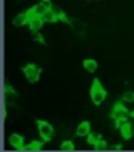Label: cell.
Instances as JSON below:
<instances>
[{
	"mask_svg": "<svg viewBox=\"0 0 134 152\" xmlns=\"http://www.w3.org/2000/svg\"><path fill=\"white\" fill-rule=\"evenodd\" d=\"M50 8H52V10H53V12H55V13H57V16H58V20H61V21H68V16H66V15H65V13H63V12H61V10H60V8H57V7H50Z\"/></svg>",
	"mask_w": 134,
	"mask_h": 152,
	"instance_id": "cell-17",
	"label": "cell"
},
{
	"mask_svg": "<svg viewBox=\"0 0 134 152\" xmlns=\"http://www.w3.org/2000/svg\"><path fill=\"white\" fill-rule=\"evenodd\" d=\"M110 149H111V151H121V149H123V146H121V144H115V146H111V147H110Z\"/></svg>",
	"mask_w": 134,
	"mask_h": 152,
	"instance_id": "cell-19",
	"label": "cell"
},
{
	"mask_svg": "<svg viewBox=\"0 0 134 152\" xmlns=\"http://www.w3.org/2000/svg\"><path fill=\"white\" fill-rule=\"evenodd\" d=\"M37 129H39V134L44 141H50L53 136V126L50 125L49 121L44 120H37Z\"/></svg>",
	"mask_w": 134,
	"mask_h": 152,
	"instance_id": "cell-4",
	"label": "cell"
},
{
	"mask_svg": "<svg viewBox=\"0 0 134 152\" xmlns=\"http://www.w3.org/2000/svg\"><path fill=\"white\" fill-rule=\"evenodd\" d=\"M119 133H121V136L125 137V139H131V137L134 136V128L131 123L128 121H123V125L119 126Z\"/></svg>",
	"mask_w": 134,
	"mask_h": 152,
	"instance_id": "cell-7",
	"label": "cell"
},
{
	"mask_svg": "<svg viewBox=\"0 0 134 152\" xmlns=\"http://www.w3.org/2000/svg\"><path fill=\"white\" fill-rule=\"evenodd\" d=\"M44 2H49V0H44Z\"/></svg>",
	"mask_w": 134,
	"mask_h": 152,
	"instance_id": "cell-21",
	"label": "cell"
},
{
	"mask_svg": "<svg viewBox=\"0 0 134 152\" xmlns=\"http://www.w3.org/2000/svg\"><path fill=\"white\" fill-rule=\"evenodd\" d=\"M123 102L133 104V102H134V92L128 91V92H125V94H123Z\"/></svg>",
	"mask_w": 134,
	"mask_h": 152,
	"instance_id": "cell-16",
	"label": "cell"
},
{
	"mask_svg": "<svg viewBox=\"0 0 134 152\" xmlns=\"http://www.w3.org/2000/svg\"><path fill=\"white\" fill-rule=\"evenodd\" d=\"M82 66H84L86 71H89V73H94V71L97 70V61L92 60V58H87V60H84Z\"/></svg>",
	"mask_w": 134,
	"mask_h": 152,
	"instance_id": "cell-12",
	"label": "cell"
},
{
	"mask_svg": "<svg viewBox=\"0 0 134 152\" xmlns=\"http://www.w3.org/2000/svg\"><path fill=\"white\" fill-rule=\"evenodd\" d=\"M90 133V123L89 121H81L76 128V136L79 137H87Z\"/></svg>",
	"mask_w": 134,
	"mask_h": 152,
	"instance_id": "cell-8",
	"label": "cell"
},
{
	"mask_svg": "<svg viewBox=\"0 0 134 152\" xmlns=\"http://www.w3.org/2000/svg\"><path fill=\"white\" fill-rule=\"evenodd\" d=\"M29 23V18H28V13H20V15L15 16V20H13V24L15 26H24V24Z\"/></svg>",
	"mask_w": 134,
	"mask_h": 152,
	"instance_id": "cell-10",
	"label": "cell"
},
{
	"mask_svg": "<svg viewBox=\"0 0 134 152\" xmlns=\"http://www.w3.org/2000/svg\"><path fill=\"white\" fill-rule=\"evenodd\" d=\"M61 151H74V142L73 141H63L60 146Z\"/></svg>",
	"mask_w": 134,
	"mask_h": 152,
	"instance_id": "cell-15",
	"label": "cell"
},
{
	"mask_svg": "<svg viewBox=\"0 0 134 152\" xmlns=\"http://www.w3.org/2000/svg\"><path fill=\"white\" fill-rule=\"evenodd\" d=\"M23 73H24V78H26L29 83H36V81H39V78H41V68H39L37 65H34V63H28L26 66L23 68Z\"/></svg>",
	"mask_w": 134,
	"mask_h": 152,
	"instance_id": "cell-2",
	"label": "cell"
},
{
	"mask_svg": "<svg viewBox=\"0 0 134 152\" xmlns=\"http://www.w3.org/2000/svg\"><path fill=\"white\" fill-rule=\"evenodd\" d=\"M42 149V141H32L28 146H24V151H41Z\"/></svg>",
	"mask_w": 134,
	"mask_h": 152,
	"instance_id": "cell-13",
	"label": "cell"
},
{
	"mask_svg": "<svg viewBox=\"0 0 134 152\" xmlns=\"http://www.w3.org/2000/svg\"><path fill=\"white\" fill-rule=\"evenodd\" d=\"M94 149H95V151H107V149H108V146H107V142H105L103 139H100L99 142H97L95 146H94Z\"/></svg>",
	"mask_w": 134,
	"mask_h": 152,
	"instance_id": "cell-18",
	"label": "cell"
},
{
	"mask_svg": "<svg viewBox=\"0 0 134 152\" xmlns=\"http://www.w3.org/2000/svg\"><path fill=\"white\" fill-rule=\"evenodd\" d=\"M100 139H102V136H100L99 133H92V131H90L89 136H87V142L90 144V146H95Z\"/></svg>",
	"mask_w": 134,
	"mask_h": 152,
	"instance_id": "cell-14",
	"label": "cell"
},
{
	"mask_svg": "<svg viewBox=\"0 0 134 152\" xmlns=\"http://www.w3.org/2000/svg\"><path fill=\"white\" fill-rule=\"evenodd\" d=\"M129 115H131V113L128 112V108L125 107V104H123V102H117L113 105V108H111V118H113V120L125 121Z\"/></svg>",
	"mask_w": 134,
	"mask_h": 152,
	"instance_id": "cell-3",
	"label": "cell"
},
{
	"mask_svg": "<svg viewBox=\"0 0 134 152\" xmlns=\"http://www.w3.org/2000/svg\"><path fill=\"white\" fill-rule=\"evenodd\" d=\"M49 8H50V3L49 2H44V3H36L34 7H32L31 10H28V18H34V16H44L47 12H49Z\"/></svg>",
	"mask_w": 134,
	"mask_h": 152,
	"instance_id": "cell-5",
	"label": "cell"
},
{
	"mask_svg": "<svg viewBox=\"0 0 134 152\" xmlns=\"http://www.w3.org/2000/svg\"><path fill=\"white\" fill-rule=\"evenodd\" d=\"M42 20H44L45 23H57V21H58V16H57V13L53 12L52 8H49V12L42 16Z\"/></svg>",
	"mask_w": 134,
	"mask_h": 152,
	"instance_id": "cell-11",
	"label": "cell"
},
{
	"mask_svg": "<svg viewBox=\"0 0 134 152\" xmlns=\"http://www.w3.org/2000/svg\"><path fill=\"white\" fill-rule=\"evenodd\" d=\"M90 99H92L94 105H100L107 99V91L102 88V84L97 79L92 83V88H90Z\"/></svg>",
	"mask_w": 134,
	"mask_h": 152,
	"instance_id": "cell-1",
	"label": "cell"
},
{
	"mask_svg": "<svg viewBox=\"0 0 134 152\" xmlns=\"http://www.w3.org/2000/svg\"><path fill=\"white\" fill-rule=\"evenodd\" d=\"M8 142H10V146H12L13 149H16V151H24V139H23V136L13 133V134L8 137Z\"/></svg>",
	"mask_w": 134,
	"mask_h": 152,
	"instance_id": "cell-6",
	"label": "cell"
},
{
	"mask_svg": "<svg viewBox=\"0 0 134 152\" xmlns=\"http://www.w3.org/2000/svg\"><path fill=\"white\" fill-rule=\"evenodd\" d=\"M131 117H133V120H134V110L131 112Z\"/></svg>",
	"mask_w": 134,
	"mask_h": 152,
	"instance_id": "cell-20",
	"label": "cell"
},
{
	"mask_svg": "<svg viewBox=\"0 0 134 152\" xmlns=\"http://www.w3.org/2000/svg\"><path fill=\"white\" fill-rule=\"evenodd\" d=\"M44 23H45V21L42 20L41 16H34V18H31V20H29V23H28V24H29V29L32 32H39L42 29V24H44Z\"/></svg>",
	"mask_w": 134,
	"mask_h": 152,
	"instance_id": "cell-9",
	"label": "cell"
}]
</instances>
